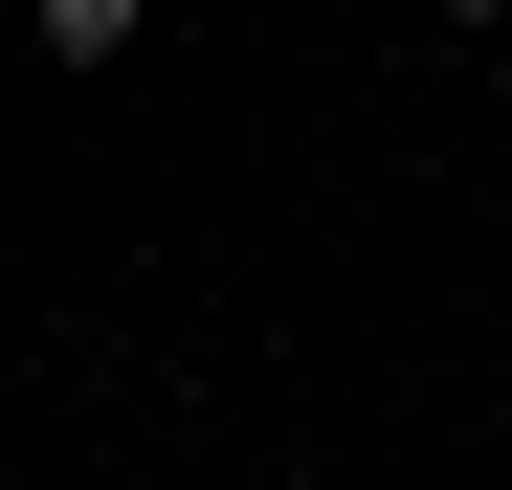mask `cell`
<instances>
[{"label": "cell", "mask_w": 512, "mask_h": 490, "mask_svg": "<svg viewBox=\"0 0 512 490\" xmlns=\"http://www.w3.org/2000/svg\"><path fill=\"white\" fill-rule=\"evenodd\" d=\"M23 23H45V67H112V45L156 23V0H23Z\"/></svg>", "instance_id": "cell-1"}, {"label": "cell", "mask_w": 512, "mask_h": 490, "mask_svg": "<svg viewBox=\"0 0 512 490\" xmlns=\"http://www.w3.org/2000/svg\"><path fill=\"white\" fill-rule=\"evenodd\" d=\"M446 23H512V0H446Z\"/></svg>", "instance_id": "cell-2"}]
</instances>
